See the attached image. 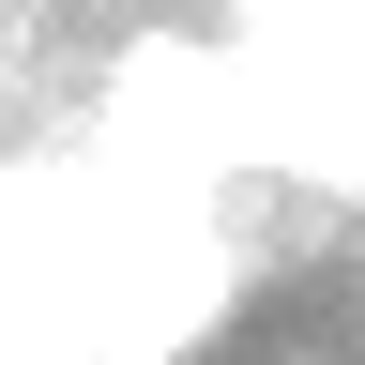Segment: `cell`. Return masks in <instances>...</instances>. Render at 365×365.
<instances>
[{
	"instance_id": "6da1fadb",
	"label": "cell",
	"mask_w": 365,
	"mask_h": 365,
	"mask_svg": "<svg viewBox=\"0 0 365 365\" xmlns=\"http://www.w3.org/2000/svg\"><path fill=\"white\" fill-rule=\"evenodd\" d=\"M259 365H335V350H259Z\"/></svg>"
}]
</instances>
